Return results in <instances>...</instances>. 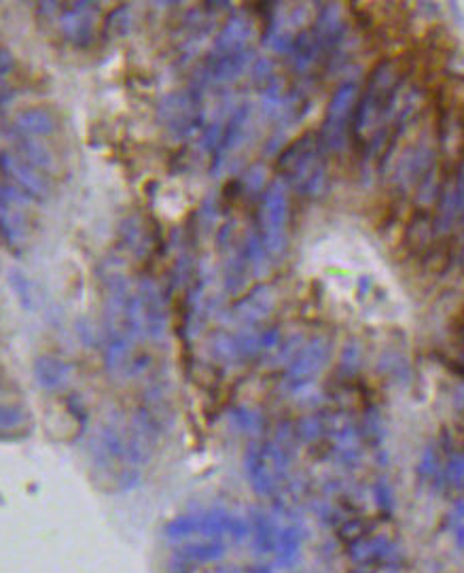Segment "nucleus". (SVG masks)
<instances>
[{
	"label": "nucleus",
	"instance_id": "f8f14e48",
	"mask_svg": "<svg viewBox=\"0 0 464 573\" xmlns=\"http://www.w3.org/2000/svg\"><path fill=\"white\" fill-rule=\"evenodd\" d=\"M221 573H233V569H223Z\"/></svg>",
	"mask_w": 464,
	"mask_h": 573
},
{
	"label": "nucleus",
	"instance_id": "39448f33",
	"mask_svg": "<svg viewBox=\"0 0 464 573\" xmlns=\"http://www.w3.org/2000/svg\"><path fill=\"white\" fill-rule=\"evenodd\" d=\"M445 478L449 480V484L464 488V457H456L449 461V465L445 469Z\"/></svg>",
	"mask_w": 464,
	"mask_h": 573
},
{
	"label": "nucleus",
	"instance_id": "20e7f679",
	"mask_svg": "<svg viewBox=\"0 0 464 573\" xmlns=\"http://www.w3.org/2000/svg\"><path fill=\"white\" fill-rule=\"evenodd\" d=\"M164 535L168 539H187L197 535V516H181L164 526Z\"/></svg>",
	"mask_w": 464,
	"mask_h": 573
},
{
	"label": "nucleus",
	"instance_id": "f03ea898",
	"mask_svg": "<svg viewBox=\"0 0 464 573\" xmlns=\"http://www.w3.org/2000/svg\"><path fill=\"white\" fill-rule=\"evenodd\" d=\"M301 545H303V533H301V526L299 524H288V526H282L278 531V539H276V562L278 567H293L297 560H299V554H301Z\"/></svg>",
	"mask_w": 464,
	"mask_h": 573
},
{
	"label": "nucleus",
	"instance_id": "9d476101",
	"mask_svg": "<svg viewBox=\"0 0 464 573\" xmlns=\"http://www.w3.org/2000/svg\"><path fill=\"white\" fill-rule=\"evenodd\" d=\"M453 516H456L458 520H464V501L456 503V507H453Z\"/></svg>",
	"mask_w": 464,
	"mask_h": 573
},
{
	"label": "nucleus",
	"instance_id": "9b49d317",
	"mask_svg": "<svg viewBox=\"0 0 464 573\" xmlns=\"http://www.w3.org/2000/svg\"><path fill=\"white\" fill-rule=\"evenodd\" d=\"M181 567L176 569V571H172V573H189V569H187V565L185 562H178Z\"/></svg>",
	"mask_w": 464,
	"mask_h": 573
},
{
	"label": "nucleus",
	"instance_id": "6e6552de",
	"mask_svg": "<svg viewBox=\"0 0 464 573\" xmlns=\"http://www.w3.org/2000/svg\"><path fill=\"white\" fill-rule=\"evenodd\" d=\"M451 533H453V539L460 548H464V520H453L451 522Z\"/></svg>",
	"mask_w": 464,
	"mask_h": 573
},
{
	"label": "nucleus",
	"instance_id": "0eeeda50",
	"mask_svg": "<svg viewBox=\"0 0 464 573\" xmlns=\"http://www.w3.org/2000/svg\"><path fill=\"white\" fill-rule=\"evenodd\" d=\"M375 497H377V503L384 512H392L394 507V499H392V490L388 486H377L375 488Z\"/></svg>",
	"mask_w": 464,
	"mask_h": 573
},
{
	"label": "nucleus",
	"instance_id": "1a4fd4ad",
	"mask_svg": "<svg viewBox=\"0 0 464 573\" xmlns=\"http://www.w3.org/2000/svg\"><path fill=\"white\" fill-rule=\"evenodd\" d=\"M248 573H271V567H267V565H257V567H250Z\"/></svg>",
	"mask_w": 464,
	"mask_h": 573
},
{
	"label": "nucleus",
	"instance_id": "7ed1b4c3",
	"mask_svg": "<svg viewBox=\"0 0 464 573\" xmlns=\"http://www.w3.org/2000/svg\"><path fill=\"white\" fill-rule=\"evenodd\" d=\"M250 531L255 535V548L263 554H271L276 550V539H278V531L276 524L271 522V518L263 512H255L252 514V522H250Z\"/></svg>",
	"mask_w": 464,
	"mask_h": 573
},
{
	"label": "nucleus",
	"instance_id": "f257e3e1",
	"mask_svg": "<svg viewBox=\"0 0 464 573\" xmlns=\"http://www.w3.org/2000/svg\"><path fill=\"white\" fill-rule=\"evenodd\" d=\"M227 552V545L223 539H206V541H187L181 548H176L174 558L176 562H214L221 560Z\"/></svg>",
	"mask_w": 464,
	"mask_h": 573
},
{
	"label": "nucleus",
	"instance_id": "423d86ee",
	"mask_svg": "<svg viewBox=\"0 0 464 573\" xmlns=\"http://www.w3.org/2000/svg\"><path fill=\"white\" fill-rule=\"evenodd\" d=\"M20 423V410L13 406H0V429H11Z\"/></svg>",
	"mask_w": 464,
	"mask_h": 573
}]
</instances>
